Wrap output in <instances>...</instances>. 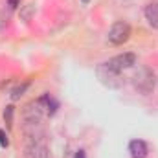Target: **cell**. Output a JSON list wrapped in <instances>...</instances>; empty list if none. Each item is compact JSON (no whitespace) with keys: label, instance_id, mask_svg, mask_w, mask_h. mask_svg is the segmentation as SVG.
I'll use <instances>...</instances> for the list:
<instances>
[{"label":"cell","instance_id":"6da1fadb","mask_svg":"<svg viewBox=\"0 0 158 158\" xmlns=\"http://www.w3.org/2000/svg\"><path fill=\"white\" fill-rule=\"evenodd\" d=\"M132 85L140 94H143V96L151 94L155 90V86H156L155 72L151 68H138L134 72V76H132Z\"/></svg>","mask_w":158,"mask_h":158},{"label":"cell","instance_id":"7a4b0ae2","mask_svg":"<svg viewBox=\"0 0 158 158\" xmlns=\"http://www.w3.org/2000/svg\"><path fill=\"white\" fill-rule=\"evenodd\" d=\"M44 114H46V109H44L40 99L30 101L24 107V110H22V118L26 121V125H37V123H40V119H42Z\"/></svg>","mask_w":158,"mask_h":158},{"label":"cell","instance_id":"3957f363","mask_svg":"<svg viewBox=\"0 0 158 158\" xmlns=\"http://www.w3.org/2000/svg\"><path fill=\"white\" fill-rule=\"evenodd\" d=\"M129 39H131V26L127 22L119 20V22H114L110 26V30H109V42L110 44L118 46V44L127 42Z\"/></svg>","mask_w":158,"mask_h":158},{"label":"cell","instance_id":"277c9868","mask_svg":"<svg viewBox=\"0 0 158 158\" xmlns=\"http://www.w3.org/2000/svg\"><path fill=\"white\" fill-rule=\"evenodd\" d=\"M96 74H98V77H99V81H101L103 85H107V86H110V88H118L119 85H121L119 74L114 72L107 63H101V64L96 68Z\"/></svg>","mask_w":158,"mask_h":158},{"label":"cell","instance_id":"5b68a950","mask_svg":"<svg viewBox=\"0 0 158 158\" xmlns=\"http://www.w3.org/2000/svg\"><path fill=\"white\" fill-rule=\"evenodd\" d=\"M107 64H109L114 72L121 74L123 70H129V68H132V66L136 64V55H134V53H121V55L112 57Z\"/></svg>","mask_w":158,"mask_h":158},{"label":"cell","instance_id":"8992f818","mask_svg":"<svg viewBox=\"0 0 158 158\" xmlns=\"http://www.w3.org/2000/svg\"><path fill=\"white\" fill-rule=\"evenodd\" d=\"M48 147L40 142H31L26 149H24V158H48Z\"/></svg>","mask_w":158,"mask_h":158},{"label":"cell","instance_id":"52a82bcc","mask_svg":"<svg viewBox=\"0 0 158 158\" xmlns=\"http://www.w3.org/2000/svg\"><path fill=\"white\" fill-rule=\"evenodd\" d=\"M129 153L132 158H145L149 149H147V143L143 140H132L129 143Z\"/></svg>","mask_w":158,"mask_h":158},{"label":"cell","instance_id":"ba28073f","mask_svg":"<svg viewBox=\"0 0 158 158\" xmlns=\"http://www.w3.org/2000/svg\"><path fill=\"white\" fill-rule=\"evenodd\" d=\"M145 19H147V22L158 30V2H151V4H147L145 6Z\"/></svg>","mask_w":158,"mask_h":158},{"label":"cell","instance_id":"9c48e42d","mask_svg":"<svg viewBox=\"0 0 158 158\" xmlns=\"http://www.w3.org/2000/svg\"><path fill=\"white\" fill-rule=\"evenodd\" d=\"M40 101H42V105H44V109H46V114H53L55 110H57V101L52 98V96H48V94H44L42 98H39Z\"/></svg>","mask_w":158,"mask_h":158},{"label":"cell","instance_id":"30bf717a","mask_svg":"<svg viewBox=\"0 0 158 158\" xmlns=\"http://www.w3.org/2000/svg\"><path fill=\"white\" fill-rule=\"evenodd\" d=\"M26 88H28V83H24V85H19L17 88H13V92H11V99L15 101V99H19L20 96H24Z\"/></svg>","mask_w":158,"mask_h":158},{"label":"cell","instance_id":"8fae6325","mask_svg":"<svg viewBox=\"0 0 158 158\" xmlns=\"http://www.w3.org/2000/svg\"><path fill=\"white\" fill-rule=\"evenodd\" d=\"M33 13H35V6H33V4H28V6H26L22 11H20V17H22L24 20H30Z\"/></svg>","mask_w":158,"mask_h":158},{"label":"cell","instance_id":"7c38bea8","mask_svg":"<svg viewBox=\"0 0 158 158\" xmlns=\"http://www.w3.org/2000/svg\"><path fill=\"white\" fill-rule=\"evenodd\" d=\"M4 119H6L7 127H11V119H13V107H11V105L6 107V110H4Z\"/></svg>","mask_w":158,"mask_h":158},{"label":"cell","instance_id":"4fadbf2b","mask_svg":"<svg viewBox=\"0 0 158 158\" xmlns=\"http://www.w3.org/2000/svg\"><path fill=\"white\" fill-rule=\"evenodd\" d=\"M0 145H2V147H7V145H9V140H7V136H6L4 131H0Z\"/></svg>","mask_w":158,"mask_h":158},{"label":"cell","instance_id":"5bb4252c","mask_svg":"<svg viewBox=\"0 0 158 158\" xmlns=\"http://www.w3.org/2000/svg\"><path fill=\"white\" fill-rule=\"evenodd\" d=\"M7 4H9V7H13V9H15V7L20 4V0H7Z\"/></svg>","mask_w":158,"mask_h":158},{"label":"cell","instance_id":"9a60e30c","mask_svg":"<svg viewBox=\"0 0 158 158\" xmlns=\"http://www.w3.org/2000/svg\"><path fill=\"white\" fill-rule=\"evenodd\" d=\"M76 158H86V156H85V151H83V149L77 151V153H76Z\"/></svg>","mask_w":158,"mask_h":158},{"label":"cell","instance_id":"2e32d148","mask_svg":"<svg viewBox=\"0 0 158 158\" xmlns=\"http://www.w3.org/2000/svg\"><path fill=\"white\" fill-rule=\"evenodd\" d=\"M81 2H83V4H88V2H90V0H81Z\"/></svg>","mask_w":158,"mask_h":158}]
</instances>
